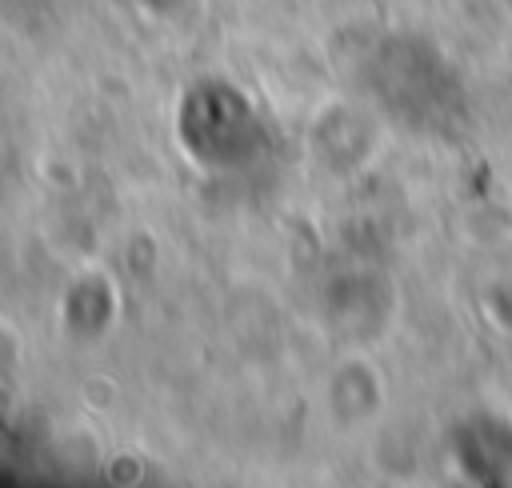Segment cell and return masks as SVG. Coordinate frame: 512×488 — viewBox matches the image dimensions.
<instances>
[{
    "instance_id": "1",
    "label": "cell",
    "mask_w": 512,
    "mask_h": 488,
    "mask_svg": "<svg viewBox=\"0 0 512 488\" xmlns=\"http://www.w3.org/2000/svg\"><path fill=\"white\" fill-rule=\"evenodd\" d=\"M376 104L416 132H448L464 120V84L420 36H388L368 60Z\"/></svg>"
},
{
    "instance_id": "2",
    "label": "cell",
    "mask_w": 512,
    "mask_h": 488,
    "mask_svg": "<svg viewBox=\"0 0 512 488\" xmlns=\"http://www.w3.org/2000/svg\"><path fill=\"white\" fill-rule=\"evenodd\" d=\"M176 132L184 148L208 168H236L256 156L260 120L252 104L224 80H200L180 100Z\"/></svg>"
},
{
    "instance_id": "3",
    "label": "cell",
    "mask_w": 512,
    "mask_h": 488,
    "mask_svg": "<svg viewBox=\"0 0 512 488\" xmlns=\"http://www.w3.org/2000/svg\"><path fill=\"white\" fill-rule=\"evenodd\" d=\"M456 452L468 476L476 480H512V428L492 416H476L460 424Z\"/></svg>"
}]
</instances>
